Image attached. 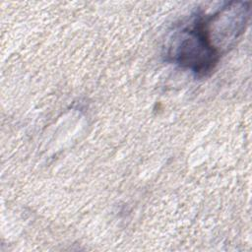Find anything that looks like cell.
Instances as JSON below:
<instances>
[{
	"label": "cell",
	"mask_w": 252,
	"mask_h": 252,
	"mask_svg": "<svg viewBox=\"0 0 252 252\" xmlns=\"http://www.w3.org/2000/svg\"><path fill=\"white\" fill-rule=\"evenodd\" d=\"M250 19V3L232 1L211 16H204L207 36L221 55L234 46L245 32Z\"/></svg>",
	"instance_id": "2"
},
{
	"label": "cell",
	"mask_w": 252,
	"mask_h": 252,
	"mask_svg": "<svg viewBox=\"0 0 252 252\" xmlns=\"http://www.w3.org/2000/svg\"><path fill=\"white\" fill-rule=\"evenodd\" d=\"M220 56L207 36L202 14H196L187 23L176 27L164 46L166 61L190 71L198 78L209 76Z\"/></svg>",
	"instance_id": "1"
}]
</instances>
